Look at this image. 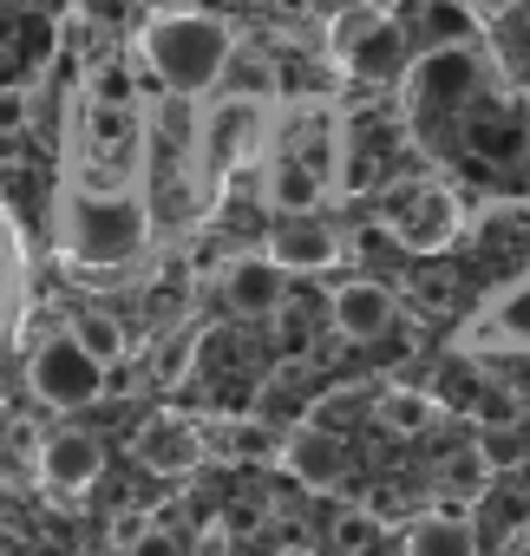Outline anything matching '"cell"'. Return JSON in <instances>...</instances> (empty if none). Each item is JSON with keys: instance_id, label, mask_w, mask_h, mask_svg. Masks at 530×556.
<instances>
[{"instance_id": "cell-14", "label": "cell", "mask_w": 530, "mask_h": 556, "mask_svg": "<svg viewBox=\"0 0 530 556\" xmlns=\"http://www.w3.org/2000/svg\"><path fill=\"white\" fill-rule=\"evenodd\" d=\"M203 432H197V419H177V413H164V419H151L144 432H138V458L157 471V478H184V471H197L203 465Z\"/></svg>"}, {"instance_id": "cell-13", "label": "cell", "mask_w": 530, "mask_h": 556, "mask_svg": "<svg viewBox=\"0 0 530 556\" xmlns=\"http://www.w3.org/2000/svg\"><path fill=\"white\" fill-rule=\"evenodd\" d=\"M282 471L302 478L308 491H328V484L348 478V445H341L328 426H295V432L282 439Z\"/></svg>"}, {"instance_id": "cell-7", "label": "cell", "mask_w": 530, "mask_h": 556, "mask_svg": "<svg viewBox=\"0 0 530 556\" xmlns=\"http://www.w3.org/2000/svg\"><path fill=\"white\" fill-rule=\"evenodd\" d=\"M478 242V268L491 275L497 289L530 282V203H491L471 229Z\"/></svg>"}, {"instance_id": "cell-8", "label": "cell", "mask_w": 530, "mask_h": 556, "mask_svg": "<svg viewBox=\"0 0 530 556\" xmlns=\"http://www.w3.org/2000/svg\"><path fill=\"white\" fill-rule=\"evenodd\" d=\"M223 302L242 321H276L289 302V268H276L269 255H236L223 268Z\"/></svg>"}, {"instance_id": "cell-10", "label": "cell", "mask_w": 530, "mask_h": 556, "mask_svg": "<svg viewBox=\"0 0 530 556\" xmlns=\"http://www.w3.org/2000/svg\"><path fill=\"white\" fill-rule=\"evenodd\" d=\"M269 262L289 268V275H321V268L341 262V236L321 216H282L269 229Z\"/></svg>"}, {"instance_id": "cell-6", "label": "cell", "mask_w": 530, "mask_h": 556, "mask_svg": "<svg viewBox=\"0 0 530 556\" xmlns=\"http://www.w3.org/2000/svg\"><path fill=\"white\" fill-rule=\"evenodd\" d=\"M380 223H387V236H393V242H406V249L432 255V249H445V242L465 229V210H458V197H452L445 184L419 177V184H400V190H387V203H380Z\"/></svg>"}, {"instance_id": "cell-18", "label": "cell", "mask_w": 530, "mask_h": 556, "mask_svg": "<svg viewBox=\"0 0 530 556\" xmlns=\"http://www.w3.org/2000/svg\"><path fill=\"white\" fill-rule=\"evenodd\" d=\"M400 549L406 556H478V530L465 517H413Z\"/></svg>"}, {"instance_id": "cell-16", "label": "cell", "mask_w": 530, "mask_h": 556, "mask_svg": "<svg viewBox=\"0 0 530 556\" xmlns=\"http://www.w3.org/2000/svg\"><path fill=\"white\" fill-rule=\"evenodd\" d=\"M321 197H328V170H315L308 157L282 151V157L269 164V203H276L282 216H315Z\"/></svg>"}, {"instance_id": "cell-2", "label": "cell", "mask_w": 530, "mask_h": 556, "mask_svg": "<svg viewBox=\"0 0 530 556\" xmlns=\"http://www.w3.org/2000/svg\"><path fill=\"white\" fill-rule=\"evenodd\" d=\"M60 242L79 268H131L151 242V210L138 190H66L60 210Z\"/></svg>"}, {"instance_id": "cell-27", "label": "cell", "mask_w": 530, "mask_h": 556, "mask_svg": "<svg viewBox=\"0 0 530 556\" xmlns=\"http://www.w3.org/2000/svg\"><path fill=\"white\" fill-rule=\"evenodd\" d=\"M131 556H177V543H171L164 530H144V536L131 543Z\"/></svg>"}, {"instance_id": "cell-21", "label": "cell", "mask_w": 530, "mask_h": 556, "mask_svg": "<svg viewBox=\"0 0 530 556\" xmlns=\"http://www.w3.org/2000/svg\"><path fill=\"white\" fill-rule=\"evenodd\" d=\"M484 334L504 341V348H530V282L497 289V302H491V315H484Z\"/></svg>"}, {"instance_id": "cell-11", "label": "cell", "mask_w": 530, "mask_h": 556, "mask_svg": "<svg viewBox=\"0 0 530 556\" xmlns=\"http://www.w3.org/2000/svg\"><path fill=\"white\" fill-rule=\"evenodd\" d=\"M99 471H105V439H92L86 426L47 432V445H40V478H47L53 491H86V484H99Z\"/></svg>"}, {"instance_id": "cell-1", "label": "cell", "mask_w": 530, "mask_h": 556, "mask_svg": "<svg viewBox=\"0 0 530 556\" xmlns=\"http://www.w3.org/2000/svg\"><path fill=\"white\" fill-rule=\"evenodd\" d=\"M236 53V27L223 14H203V8H177V14H157L144 27V60L151 73L164 79L171 99H203L216 92L223 66Z\"/></svg>"}, {"instance_id": "cell-22", "label": "cell", "mask_w": 530, "mask_h": 556, "mask_svg": "<svg viewBox=\"0 0 530 556\" xmlns=\"http://www.w3.org/2000/svg\"><path fill=\"white\" fill-rule=\"evenodd\" d=\"M73 334H79V348L99 361V367H118L125 361V328L112 321V315H99V308H86L79 321H73Z\"/></svg>"}, {"instance_id": "cell-5", "label": "cell", "mask_w": 530, "mask_h": 556, "mask_svg": "<svg viewBox=\"0 0 530 556\" xmlns=\"http://www.w3.org/2000/svg\"><path fill=\"white\" fill-rule=\"evenodd\" d=\"M328 47H335V60L348 66V73H367V79H393V73H406V27L387 14V8H374V0H361V8H348V14H335V34H328Z\"/></svg>"}, {"instance_id": "cell-17", "label": "cell", "mask_w": 530, "mask_h": 556, "mask_svg": "<svg viewBox=\"0 0 530 556\" xmlns=\"http://www.w3.org/2000/svg\"><path fill=\"white\" fill-rule=\"evenodd\" d=\"M21 302H27V249H21L8 203H0V348H8V334L21 321Z\"/></svg>"}, {"instance_id": "cell-15", "label": "cell", "mask_w": 530, "mask_h": 556, "mask_svg": "<svg viewBox=\"0 0 530 556\" xmlns=\"http://www.w3.org/2000/svg\"><path fill=\"white\" fill-rule=\"evenodd\" d=\"M413 40V53H445V47H471V14L465 0H413L393 14Z\"/></svg>"}, {"instance_id": "cell-28", "label": "cell", "mask_w": 530, "mask_h": 556, "mask_svg": "<svg viewBox=\"0 0 530 556\" xmlns=\"http://www.w3.org/2000/svg\"><path fill=\"white\" fill-rule=\"evenodd\" d=\"M151 14H177V8H197V0H144Z\"/></svg>"}, {"instance_id": "cell-26", "label": "cell", "mask_w": 530, "mask_h": 556, "mask_svg": "<svg viewBox=\"0 0 530 556\" xmlns=\"http://www.w3.org/2000/svg\"><path fill=\"white\" fill-rule=\"evenodd\" d=\"M27 125V92H0V131H21Z\"/></svg>"}, {"instance_id": "cell-4", "label": "cell", "mask_w": 530, "mask_h": 556, "mask_svg": "<svg viewBox=\"0 0 530 556\" xmlns=\"http://www.w3.org/2000/svg\"><path fill=\"white\" fill-rule=\"evenodd\" d=\"M27 387H34L40 406H53V413H79V406H92V400L105 393V367H99V361L79 348V334L66 328V334L40 341V348L27 354Z\"/></svg>"}, {"instance_id": "cell-12", "label": "cell", "mask_w": 530, "mask_h": 556, "mask_svg": "<svg viewBox=\"0 0 530 556\" xmlns=\"http://www.w3.org/2000/svg\"><path fill=\"white\" fill-rule=\"evenodd\" d=\"M328 315H335V334H341V341L367 348V341H380V334L393 328V295H387V282H374V275H354V282L335 289Z\"/></svg>"}, {"instance_id": "cell-24", "label": "cell", "mask_w": 530, "mask_h": 556, "mask_svg": "<svg viewBox=\"0 0 530 556\" xmlns=\"http://www.w3.org/2000/svg\"><path fill=\"white\" fill-rule=\"evenodd\" d=\"M478 458H484V471H504V465L523 458V445H517L504 426H484V432H478Z\"/></svg>"}, {"instance_id": "cell-19", "label": "cell", "mask_w": 530, "mask_h": 556, "mask_svg": "<svg viewBox=\"0 0 530 556\" xmlns=\"http://www.w3.org/2000/svg\"><path fill=\"white\" fill-rule=\"evenodd\" d=\"M471 144H478L484 157H517V151L530 144V105H517V112H478Z\"/></svg>"}, {"instance_id": "cell-3", "label": "cell", "mask_w": 530, "mask_h": 556, "mask_svg": "<svg viewBox=\"0 0 530 556\" xmlns=\"http://www.w3.org/2000/svg\"><path fill=\"white\" fill-rule=\"evenodd\" d=\"M262 131H269V92H236V99H216L190 138V164L203 177H229L236 164L255 157Z\"/></svg>"}, {"instance_id": "cell-9", "label": "cell", "mask_w": 530, "mask_h": 556, "mask_svg": "<svg viewBox=\"0 0 530 556\" xmlns=\"http://www.w3.org/2000/svg\"><path fill=\"white\" fill-rule=\"evenodd\" d=\"M471 92H478V60H471V47L419 53V66H413V99H419L426 112H458Z\"/></svg>"}, {"instance_id": "cell-25", "label": "cell", "mask_w": 530, "mask_h": 556, "mask_svg": "<svg viewBox=\"0 0 530 556\" xmlns=\"http://www.w3.org/2000/svg\"><path fill=\"white\" fill-rule=\"evenodd\" d=\"M335 543H341L348 556H367V549H380V523H374V517H341V523H335Z\"/></svg>"}, {"instance_id": "cell-20", "label": "cell", "mask_w": 530, "mask_h": 556, "mask_svg": "<svg viewBox=\"0 0 530 556\" xmlns=\"http://www.w3.org/2000/svg\"><path fill=\"white\" fill-rule=\"evenodd\" d=\"M484 374H478V361H445L439 374H432V406H458V413H478L484 406Z\"/></svg>"}, {"instance_id": "cell-23", "label": "cell", "mask_w": 530, "mask_h": 556, "mask_svg": "<svg viewBox=\"0 0 530 556\" xmlns=\"http://www.w3.org/2000/svg\"><path fill=\"white\" fill-rule=\"evenodd\" d=\"M432 419V393H387L380 400V426H393V432H419Z\"/></svg>"}]
</instances>
